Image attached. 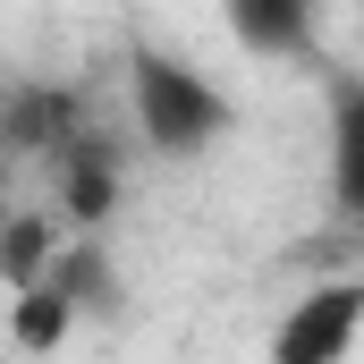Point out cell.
Masks as SVG:
<instances>
[{"mask_svg":"<svg viewBox=\"0 0 364 364\" xmlns=\"http://www.w3.org/2000/svg\"><path fill=\"white\" fill-rule=\"evenodd\" d=\"M331 203L364 220V77H339L331 93Z\"/></svg>","mask_w":364,"mask_h":364,"instance_id":"cell-4","label":"cell"},{"mask_svg":"<svg viewBox=\"0 0 364 364\" xmlns=\"http://www.w3.org/2000/svg\"><path fill=\"white\" fill-rule=\"evenodd\" d=\"M356 348H364V279H314L305 296L279 305L263 364H356Z\"/></svg>","mask_w":364,"mask_h":364,"instance_id":"cell-2","label":"cell"},{"mask_svg":"<svg viewBox=\"0 0 364 364\" xmlns=\"http://www.w3.org/2000/svg\"><path fill=\"white\" fill-rule=\"evenodd\" d=\"M127 119H136L144 153L186 161V153H212V144L237 127V102L212 85L195 60L161 51V43H136V51H127Z\"/></svg>","mask_w":364,"mask_h":364,"instance_id":"cell-1","label":"cell"},{"mask_svg":"<svg viewBox=\"0 0 364 364\" xmlns=\"http://www.w3.org/2000/svg\"><path fill=\"white\" fill-rule=\"evenodd\" d=\"M220 17H229V34H237L246 51H263V60H305V51H314V26H322L314 0H220Z\"/></svg>","mask_w":364,"mask_h":364,"instance_id":"cell-3","label":"cell"},{"mask_svg":"<svg viewBox=\"0 0 364 364\" xmlns=\"http://www.w3.org/2000/svg\"><path fill=\"white\" fill-rule=\"evenodd\" d=\"M60 246H68V229H60L51 212H17V220H0V288H34V279L60 263Z\"/></svg>","mask_w":364,"mask_h":364,"instance_id":"cell-5","label":"cell"},{"mask_svg":"<svg viewBox=\"0 0 364 364\" xmlns=\"http://www.w3.org/2000/svg\"><path fill=\"white\" fill-rule=\"evenodd\" d=\"M356 26H364V0H356Z\"/></svg>","mask_w":364,"mask_h":364,"instance_id":"cell-6","label":"cell"}]
</instances>
